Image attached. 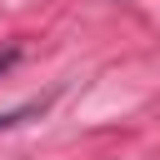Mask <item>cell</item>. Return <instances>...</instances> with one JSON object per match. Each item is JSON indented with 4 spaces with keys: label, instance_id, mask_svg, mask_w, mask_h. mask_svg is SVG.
<instances>
[{
    "label": "cell",
    "instance_id": "cell-1",
    "mask_svg": "<svg viewBox=\"0 0 160 160\" xmlns=\"http://www.w3.org/2000/svg\"><path fill=\"white\" fill-rule=\"evenodd\" d=\"M30 115H40V105H20V110H5V115H0V130L20 125V120H30Z\"/></svg>",
    "mask_w": 160,
    "mask_h": 160
},
{
    "label": "cell",
    "instance_id": "cell-2",
    "mask_svg": "<svg viewBox=\"0 0 160 160\" xmlns=\"http://www.w3.org/2000/svg\"><path fill=\"white\" fill-rule=\"evenodd\" d=\"M15 60H20V50H15V45H5V50H0V75H5V70H10Z\"/></svg>",
    "mask_w": 160,
    "mask_h": 160
}]
</instances>
